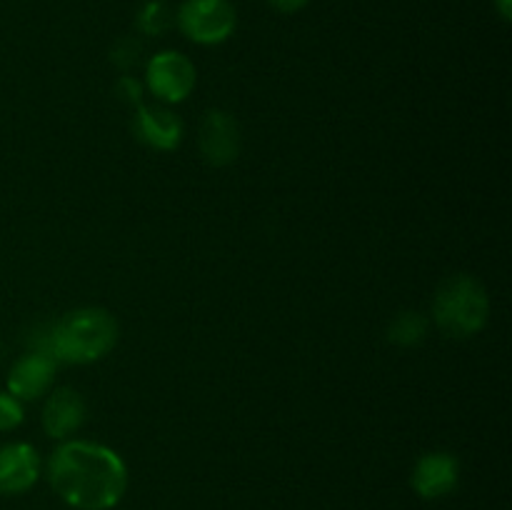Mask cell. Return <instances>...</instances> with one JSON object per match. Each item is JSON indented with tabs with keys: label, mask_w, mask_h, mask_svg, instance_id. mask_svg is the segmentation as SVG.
Segmentation results:
<instances>
[{
	"label": "cell",
	"mask_w": 512,
	"mask_h": 510,
	"mask_svg": "<svg viewBox=\"0 0 512 510\" xmlns=\"http://www.w3.org/2000/svg\"><path fill=\"white\" fill-rule=\"evenodd\" d=\"M200 153L210 165H230L240 153L238 123L223 110H208L198 133Z\"/></svg>",
	"instance_id": "cell-6"
},
{
	"label": "cell",
	"mask_w": 512,
	"mask_h": 510,
	"mask_svg": "<svg viewBox=\"0 0 512 510\" xmlns=\"http://www.w3.org/2000/svg\"><path fill=\"white\" fill-rule=\"evenodd\" d=\"M133 130L145 145L155 150H175L183 140V123L165 105H138Z\"/></svg>",
	"instance_id": "cell-9"
},
{
	"label": "cell",
	"mask_w": 512,
	"mask_h": 510,
	"mask_svg": "<svg viewBox=\"0 0 512 510\" xmlns=\"http://www.w3.org/2000/svg\"><path fill=\"white\" fill-rule=\"evenodd\" d=\"M178 25L193 43L218 45L235 30V8L228 0H185L178 10Z\"/></svg>",
	"instance_id": "cell-4"
},
{
	"label": "cell",
	"mask_w": 512,
	"mask_h": 510,
	"mask_svg": "<svg viewBox=\"0 0 512 510\" xmlns=\"http://www.w3.org/2000/svg\"><path fill=\"white\" fill-rule=\"evenodd\" d=\"M270 5H275L280 13H295V10H300L308 5V0H270Z\"/></svg>",
	"instance_id": "cell-17"
},
{
	"label": "cell",
	"mask_w": 512,
	"mask_h": 510,
	"mask_svg": "<svg viewBox=\"0 0 512 510\" xmlns=\"http://www.w3.org/2000/svg\"><path fill=\"white\" fill-rule=\"evenodd\" d=\"M48 483L75 510H110L128 490V468L115 450L68 440L48 460Z\"/></svg>",
	"instance_id": "cell-1"
},
{
	"label": "cell",
	"mask_w": 512,
	"mask_h": 510,
	"mask_svg": "<svg viewBox=\"0 0 512 510\" xmlns=\"http://www.w3.org/2000/svg\"><path fill=\"white\" fill-rule=\"evenodd\" d=\"M118 340V323L103 308H80L55 325L38 328L30 338L35 353H45L63 363L85 365L100 360Z\"/></svg>",
	"instance_id": "cell-2"
},
{
	"label": "cell",
	"mask_w": 512,
	"mask_h": 510,
	"mask_svg": "<svg viewBox=\"0 0 512 510\" xmlns=\"http://www.w3.org/2000/svg\"><path fill=\"white\" fill-rule=\"evenodd\" d=\"M173 25V13L165 3L158 0H150L143 5V10L138 13V28L145 35H160Z\"/></svg>",
	"instance_id": "cell-13"
},
{
	"label": "cell",
	"mask_w": 512,
	"mask_h": 510,
	"mask_svg": "<svg viewBox=\"0 0 512 510\" xmlns=\"http://www.w3.org/2000/svg\"><path fill=\"white\" fill-rule=\"evenodd\" d=\"M460 465L450 453H428L413 470V488L420 498L438 500L458 488Z\"/></svg>",
	"instance_id": "cell-8"
},
{
	"label": "cell",
	"mask_w": 512,
	"mask_h": 510,
	"mask_svg": "<svg viewBox=\"0 0 512 510\" xmlns=\"http://www.w3.org/2000/svg\"><path fill=\"white\" fill-rule=\"evenodd\" d=\"M490 303L485 288L475 278L458 275L440 285L433 303V318L450 338H470L488 323Z\"/></svg>",
	"instance_id": "cell-3"
},
{
	"label": "cell",
	"mask_w": 512,
	"mask_h": 510,
	"mask_svg": "<svg viewBox=\"0 0 512 510\" xmlns=\"http://www.w3.org/2000/svg\"><path fill=\"white\" fill-rule=\"evenodd\" d=\"M55 375V360L45 353H28L10 368L8 393L18 400H35L50 388Z\"/></svg>",
	"instance_id": "cell-10"
},
{
	"label": "cell",
	"mask_w": 512,
	"mask_h": 510,
	"mask_svg": "<svg viewBox=\"0 0 512 510\" xmlns=\"http://www.w3.org/2000/svg\"><path fill=\"white\" fill-rule=\"evenodd\" d=\"M140 53H143V48H140L138 40L125 38V40H120L118 45H115L113 55H110V60H113V63L118 65L120 70H128V68H133L135 63H138Z\"/></svg>",
	"instance_id": "cell-15"
},
{
	"label": "cell",
	"mask_w": 512,
	"mask_h": 510,
	"mask_svg": "<svg viewBox=\"0 0 512 510\" xmlns=\"http://www.w3.org/2000/svg\"><path fill=\"white\" fill-rule=\"evenodd\" d=\"M425 333H428V320L420 313H400L398 318L390 323L388 338L395 345H403V348H413V345L423 343Z\"/></svg>",
	"instance_id": "cell-12"
},
{
	"label": "cell",
	"mask_w": 512,
	"mask_h": 510,
	"mask_svg": "<svg viewBox=\"0 0 512 510\" xmlns=\"http://www.w3.org/2000/svg\"><path fill=\"white\" fill-rule=\"evenodd\" d=\"M495 5H498L500 15H503L505 20H510V10H512V0H495Z\"/></svg>",
	"instance_id": "cell-18"
},
{
	"label": "cell",
	"mask_w": 512,
	"mask_h": 510,
	"mask_svg": "<svg viewBox=\"0 0 512 510\" xmlns=\"http://www.w3.org/2000/svg\"><path fill=\"white\" fill-rule=\"evenodd\" d=\"M145 80L155 98H160L163 103H180L188 98L195 85V65L183 53L163 50V53L153 55V60L148 63Z\"/></svg>",
	"instance_id": "cell-5"
},
{
	"label": "cell",
	"mask_w": 512,
	"mask_h": 510,
	"mask_svg": "<svg viewBox=\"0 0 512 510\" xmlns=\"http://www.w3.org/2000/svg\"><path fill=\"white\" fill-rule=\"evenodd\" d=\"M23 423V405L10 393H0V430L8 433Z\"/></svg>",
	"instance_id": "cell-14"
},
{
	"label": "cell",
	"mask_w": 512,
	"mask_h": 510,
	"mask_svg": "<svg viewBox=\"0 0 512 510\" xmlns=\"http://www.w3.org/2000/svg\"><path fill=\"white\" fill-rule=\"evenodd\" d=\"M85 420V403L75 390L60 388L50 393L43 408V428L50 438L63 440L73 435Z\"/></svg>",
	"instance_id": "cell-11"
},
{
	"label": "cell",
	"mask_w": 512,
	"mask_h": 510,
	"mask_svg": "<svg viewBox=\"0 0 512 510\" xmlns=\"http://www.w3.org/2000/svg\"><path fill=\"white\" fill-rule=\"evenodd\" d=\"M40 475V458L33 445L8 443L0 448V495L28 493Z\"/></svg>",
	"instance_id": "cell-7"
},
{
	"label": "cell",
	"mask_w": 512,
	"mask_h": 510,
	"mask_svg": "<svg viewBox=\"0 0 512 510\" xmlns=\"http://www.w3.org/2000/svg\"><path fill=\"white\" fill-rule=\"evenodd\" d=\"M115 93L120 95L123 103L140 105V100H143V85H140L133 75H123V78L118 80V85H115Z\"/></svg>",
	"instance_id": "cell-16"
}]
</instances>
